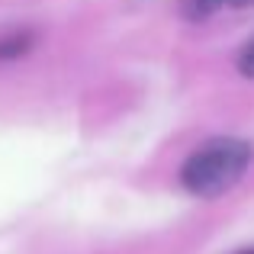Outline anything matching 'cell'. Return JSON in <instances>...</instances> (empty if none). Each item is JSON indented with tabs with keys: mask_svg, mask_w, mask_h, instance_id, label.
Here are the masks:
<instances>
[{
	"mask_svg": "<svg viewBox=\"0 0 254 254\" xmlns=\"http://www.w3.org/2000/svg\"><path fill=\"white\" fill-rule=\"evenodd\" d=\"M229 3H235V0H184V3H180V10H184L187 19L199 23V19H206V16H212V13H219L222 6H229Z\"/></svg>",
	"mask_w": 254,
	"mask_h": 254,
	"instance_id": "7a4b0ae2",
	"label": "cell"
},
{
	"mask_svg": "<svg viewBox=\"0 0 254 254\" xmlns=\"http://www.w3.org/2000/svg\"><path fill=\"white\" fill-rule=\"evenodd\" d=\"M248 254H254V251H248Z\"/></svg>",
	"mask_w": 254,
	"mask_h": 254,
	"instance_id": "5b68a950",
	"label": "cell"
},
{
	"mask_svg": "<svg viewBox=\"0 0 254 254\" xmlns=\"http://www.w3.org/2000/svg\"><path fill=\"white\" fill-rule=\"evenodd\" d=\"M29 49H32V36H29V32H16V36H10V39H0V62H6V58H19V55H26Z\"/></svg>",
	"mask_w": 254,
	"mask_h": 254,
	"instance_id": "3957f363",
	"label": "cell"
},
{
	"mask_svg": "<svg viewBox=\"0 0 254 254\" xmlns=\"http://www.w3.org/2000/svg\"><path fill=\"white\" fill-rule=\"evenodd\" d=\"M238 71H242L245 77H254V42H248L242 49V55H238Z\"/></svg>",
	"mask_w": 254,
	"mask_h": 254,
	"instance_id": "277c9868",
	"label": "cell"
},
{
	"mask_svg": "<svg viewBox=\"0 0 254 254\" xmlns=\"http://www.w3.org/2000/svg\"><path fill=\"white\" fill-rule=\"evenodd\" d=\"M254 151L242 138H212L180 168V184L196 196H219L245 177Z\"/></svg>",
	"mask_w": 254,
	"mask_h": 254,
	"instance_id": "6da1fadb",
	"label": "cell"
}]
</instances>
